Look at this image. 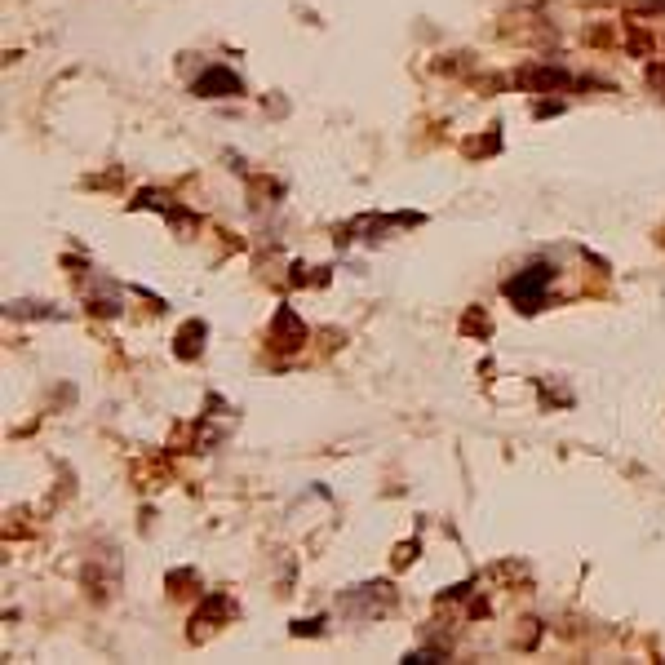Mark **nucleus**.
Here are the masks:
<instances>
[{
  "mask_svg": "<svg viewBox=\"0 0 665 665\" xmlns=\"http://www.w3.org/2000/svg\"><path fill=\"white\" fill-rule=\"evenodd\" d=\"M550 266H528L524 275H515L510 284H506V297L515 302L519 311H537L541 306V293H546V284H550Z\"/></svg>",
  "mask_w": 665,
  "mask_h": 665,
  "instance_id": "1",
  "label": "nucleus"
},
{
  "mask_svg": "<svg viewBox=\"0 0 665 665\" xmlns=\"http://www.w3.org/2000/svg\"><path fill=\"white\" fill-rule=\"evenodd\" d=\"M515 80L524 84V89H563L568 84V76L559 67H528V71H519Z\"/></svg>",
  "mask_w": 665,
  "mask_h": 665,
  "instance_id": "3",
  "label": "nucleus"
},
{
  "mask_svg": "<svg viewBox=\"0 0 665 665\" xmlns=\"http://www.w3.org/2000/svg\"><path fill=\"white\" fill-rule=\"evenodd\" d=\"M200 337H204V324H187V329L178 333V355H182V359L200 355Z\"/></svg>",
  "mask_w": 665,
  "mask_h": 665,
  "instance_id": "5",
  "label": "nucleus"
},
{
  "mask_svg": "<svg viewBox=\"0 0 665 665\" xmlns=\"http://www.w3.org/2000/svg\"><path fill=\"white\" fill-rule=\"evenodd\" d=\"M302 337H306V329L297 324V315H293V311H280V315H275L271 342H275V346H302Z\"/></svg>",
  "mask_w": 665,
  "mask_h": 665,
  "instance_id": "4",
  "label": "nucleus"
},
{
  "mask_svg": "<svg viewBox=\"0 0 665 665\" xmlns=\"http://www.w3.org/2000/svg\"><path fill=\"white\" fill-rule=\"evenodd\" d=\"M625 49H630V54H652V49H657V40H652L643 27H625Z\"/></svg>",
  "mask_w": 665,
  "mask_h": 665,
  "instance_id": "6",
  "label": "nucleus"
},
{
  "mask_svg": "<svg viewBox=\"0 0 665 665\" xmlns=\"http://www.w3.org/2000/svg\"><path fill=\"white\" fill-rule=\"evenodd\" d=\"M196 93H200V98H235L240 80L226 67H213V71H204V76L196 80Z\"/></svg>",
  "mask_w": 665,
  "mask_h": 665,
  "instance_id": "2",
  "label": "nucleus"
},
{
  "mask_svg": "<svg viewBox=\"0 0 665 665\" xmlns=\"http://www.w3.org/2000/svg\"><path fill=\"white\" fill-rule=\"evenodd\" d=\"M586 40H590V45H608V40H612V31H608V27H595V31L586 36Z\"/></svg>",
  "mask_w": 665,
  "mask_h": 665,
  "instance_id": "7",
  "label": "nucleus"
}]
</instances>
